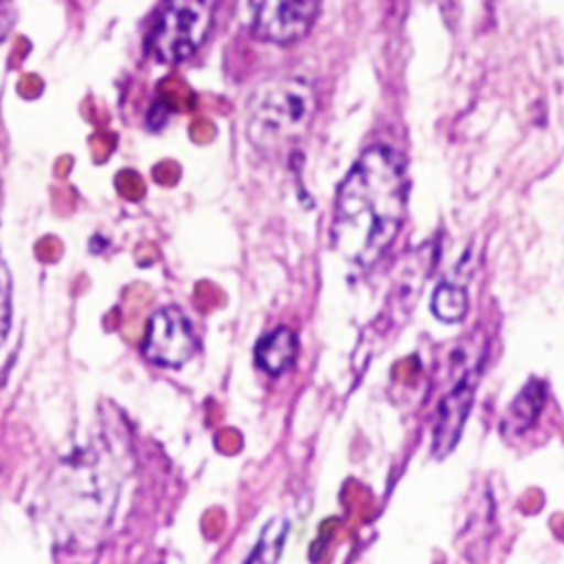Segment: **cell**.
<instances>
[{
  "mask_svg": "<svg viewBox=\"0 0 564 564\" xmlns=\"http://www.w3.org/2000/svg\"><path fill=\"white\" fill-rule=\"evenodd\" d=\"M405 207L403 159L388 145L364 150L335 196L330 225L335 249L357 267H372L399 236Z\"/></svg>",
  "mask_w": 564,
  "mask_h": 564,
  "instance_id": "cell-1",
  "label": "cell"
},
{
  "mask_svg": "<svg viewBox=\"0 0 564 564\" xmlns=\"http://www.w3.org/2000/svg\"><path fill=\"white\" fill-rule=\"evenodd\" d=\"M128 443L119 434H101L68 456L46 487V518L55 542L73 553L95 549L106 535L119 489Z\"/></svg>",
  "mask_w": 564,
  "mask_h": 564,
  "instance_id": "cell-2",
  "label": "cell"
},
{
  "mask_svg": "<svg viewBox=\"0 0 564 564\" xmlns=\"http://www.w3.org/2000/svg\"><path fill=\"white\" fill-rule=\"evenodd\" d=\"M317 110L313 86L300 77L271 79L256 88L247 110V139L262 152L297 141Z\"/></svg>",
  "mask_w": 564,
  "mask_h": 564,
  "instance_id": "cell-3",
  "label": "cell"
},
{
  "mask_svg": "<svg viewBox=\"0 0 564 564\" xmlns=\"http://www.w3.org/2000/svg\"><path fill=\"white\" fill-rule=\"evenodd\" d=\"M212 26V9L205 2H170L161 9L148 37V48L159 62L178 64L192 57Z\"/></svg>",
  "mask_w": 564,
  "mask_h": 564,
  "instance_id": "cell-4",
  "label": "cell"
},
{
  "mask_svg": "<svg viewBox=\"0 0 564 564\" xmlns=\"http://www.w3.org/2000/svg\"><path fill=\"white\" fill-rule=\"evenodd\" d=\"M141 350L156 366L181 368L196 355L198 337L178 306H163L148 319Z\"/></svg>",
  "mask_w": 564,
  "mask_h": 564,
  "instance_id": "cell-5",
  "label": "cell"
},
{
  "mask_svg": "<svg viewBox=\"0 0 564 564\" xmlns=\"http://www.w3.org/2000/svg\"><path fill=\"white\" fill-rule=\"evenodd\" d=\"M251 9V31L256 37L273 44H291L308 33L319 4L308 0H273L258 2Z\"/></svg>",
  "mask_w": 564,
  "mask_h": 564,
  "instance_id": "cell-6",
  "label": "cell"
},
{
  "mask_svg": "<svg viewBox=\"0 0 564 564\" xmlns=\"http://www.w3.org/2000/svg\"><path fill=\"white\" fill-rule=\"evenodd\" d=\"M474 394H476L474 372H467L441 399L438 412H436V423H434V434H432V456L434 458H445L460 441L465 421H467L471 403H474Z\"/></svg>",
  "mask_w": 564,
  "mask_h": 564,
  "instance_id": "cell-7",
  "label": "cell"
},
{
  "mask_svg": "<svg viewBox=\"0 0 564 564\" xmlns=\"http://www.w3.org/2000/svg\"><path fill=\"white\" fill-rule=\"evenodd\" d=\"M300 344L291 328L278 326L271 333L262 335L253 348V359L260 370L267 375H282L289 370L297 357Z\"/></svg>",
  "mask_w": 564,
  "mask_h": 564,
  "instance_id": "cell-8",
  "label": "cell"
},
{
  "mask_svg": "<svg viewBox=\"0 0 564 564\" xmlns=\"http://www.w3.org/2000/svg\"><path fill=\"white\" fill-rule=\"evenodd\" d=\"M544 403H546V386L540 379H531L520 390V394L511 401V405L500 423L502 436L511 438V436L524 434L542 414Z\"/></svg>",
  "mask_w": 564,
  "mask_h": 564,
  "instance_id": "cell-9",
  "label": "cell"
},
{
  "mask_svg": "<svg viewBox=\"0 0 564 564\" xmlns=\"http://www.w3.org/2000/svg\"><path fill=\"white\" fill-rule=\"evenodd\" d=\"M467 308H469V300L463 286L454 282H443L436 286L432 295V311L438 319L447 324H456L467 315Z\"/></svg>",
  "mask_w": 564,
  "mask_h": 564,
  "instance_id": "cell-10",
  "label": "cell"
},
{
  "mask_svg": "<svg viewBox=\"0 0 564 564\" xmlns=\"http://www.w3.org/2000/svg\"><path fill=\"white\" fill-rule=\"evenodd\" d=\"M286 531H289V522L286 518H275L271 520L262 535H260V542L256 544L251 557L247 560V564H275L280 553H282V546H284V540H286Z\"/></svg>",
  "mask_w": 564,
  "mask_h": 564,
  "instance_id": "cell-11",
  "label": "cell"
},
{
  "mask_svg": "<svg viewBox=\"0 0 564 564\" xmlns=\"http://www.w3.org/2000/svg\"><path fill=\"white\" fill-rule=\"evenodd\" d=\"M13 282H11V271L9 264L4 260V256L0 253V346L4 344L9 328H11V313H13Z\"/></svg>",
  "mask_w": 564,
  "mask_h": 564,
  "instance_id": "cell-12",
  "label": "cell"
}]
</instances>
